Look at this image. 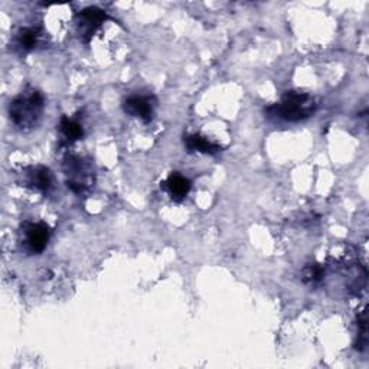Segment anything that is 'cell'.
I'll list each match as a JSON object with an SVG mask.
<instances>
[{
  "label": "cell",
  "mask_w": 369,
  "mask_h": 369,
  "mask_svg": "<svg viewBox=\"0 0 369 369\" xmlns=\"http://www.w3.org/2000/svg\"><path fill=\"white\" fill-rule=\"evenodd\" d=\"M325 279V267L319 263H310L304 266L301 270V281L309 286L316 287Z\"/></svg>",
  "instance_id": "obj_12"
},
{
  "label": "cell",
  "mask_w": 369,
  "mask_h": 369,
  "mask_svg": "<svg viewBox=\"0 0 369 369\" xmlns=\"http://www.w3.org/2000/svg\"><path fill=\"white\" fill-rule=\"evenodd\" d=\"M25 183L32 189H37L46 194L52 186V174L45 166H30L25 169Z\"/></svg>",
  "instance_id": "obj_7"
},
{
  "label": "cell",
  "mask_w": 369,
  "mask_h": 369,
  "mask_svg": "<svg viewBox=\"0 0 369 369\" xmlns=\"http://www.w3.org/2000/svg\"><path fill=\"white\" fill-rule=\"evenodd\" d=\"M41 38V29L30 26V28H22L18 34H16V48L23 54L34 50L38 45Z\"/></svg>",
  "instance_id": "obj_10"
},
{
  "label": "cell",
  "mask_w": 369,
  "mask_h": 369,
  "mask_svg": "<svg viewBox=\"0 0 369 369\" xmlns=\"http://www.w3.org/2000/svg\"><path fill=\"white\" fill-rule=\"evenodd\" d=\"M107 13L99 8H87L77 14V26L79 39L88 43L101 23L107 21Z\"/></svg>",
  "instance_id": "obj_5"
},
{
  "label": "cell",
  "mask_w": 369,
  "mask_h": 369,
  "mask_svg": "<svg viewBox=\"0 0 369 369\" xmlns=\"http://www.w3.org/2000/svg\"><path fill=\"white\" fill-rule=\"evenodd\" d=\"M63 172L67 176V186L74 194L81 195L92 185L91 165L77 156H67L63 159Z\"/></svg>",
  "instance_id": "obj_3"
},
{
  "label": "cell",
  "mask_w": 369,
  "mask_h": 369,
  "mask_svg": "<svg viewBox=\"0 0 369 369\" xmlns=\"http://www.w3.org/2000/svg\"><path fill=\"white\" fill-rule=\"evenodd\" d=\"M43 108V95L35 88H26L10 101L9 117L21 130H32L39 123Z\"/></svg>",
  "instance_id": "obj_1"
},
{
  "label": "cell",
  "mask_w": 369,
  "mask_h": 369,
  "mask_svg": "<svg viewBox=\"0 0 369 369\" xmlns=\"http://www.w3.org/2000/svg\"><path fill=\"white\" fill-rule=\"evenodd\" d=\"M185 146L188 152H198V153H205V154H215L221 152V148L218 144L212 143L211 140H208L202 134H189L185 137Z\"/></svg>",
  "instance_id": "obj_9"
},
{
  "label": "cell",
  "mask_w": 369,
  "mask_h": 369,
  "mask_svg": "<svg viewBox=\"0 0 369 369\" xmlns=\"http://www.w3.org/2000/svg\"><path fill=\"white\" fill-rule=\"evenodd\" d=\"M162 188L168 192L172 201L181 202L188 197L189 190L192 188V183L188 178H185L183 174H181L178 172H173L169 174V178L162 183Z\"/></svg>",
  "instance_id": "obj_8"
},
{
  "label": "cell",
  "mask_w": 369,
  "mask_h": 369,
  "mask_svg": "<svg viewBox=\"0 0 369 369\" xmlns=\"http://www.w3.org/2000/svg\"><path fill=\"white\" fill-rule=\"evenodd\" d=\"M316 111V101L308 92L287 91L277 104L267 108V113L283 121L297 123L309 119Z\"/></svg>",
  "instance_id": "obj_2"
},
{
  "label": "cell",
  "mask_w": 369,
  "mask_h": 369,
  "mask_svg": "<svg viewBox=\"0 0 369 369\" xmlns=\"http://www.w3.org/2000/svg\"><path fill=\"white\" fill-rule=\"evenodd\" d=\"M368 345V329H366V312L361 315L358 319V343L357 349L359 352H363Z\"/></svg>",
  "instance_id": "obj_13"
},
{
  "label": "cell",
  "mask_w": 369,
  "mask_h": 369,
  "mask_svg": "<svg viewBox=\"0 0 369 369\" xmlns=\"http://www.w3.org/2000/svg\"><path fill=\"white\" fill-rule=\"evenodd\" d=\"M124 113L140 119L143 123H150L153 119V103L150 97L143 95H130L123 103Z\"/></svg>",
  "instance_id": "obj_6"
},
{
  "label": "cell",
  "mask_w": 369,
  "mask_h": 369,
  "mask_svg": "<svg viewBox=\"0 0 369 369\" xmlns=\"http://www.w3.org/2000/svg\"><path fill=\"white\" fill-rule=\"evenodd\" d=\"M59 130L62 136L66 137L70 143L81 140L84 136V128L83 124H79L77 120H72L67 116H63L59 121Z\"/></svg>",
  "instance_id": "obj_11"
},
{
  "label": "cell",
  "mask_w": 369,
  "mask_h": 369,
  "mask_svg": "<svg viewBox=\"0 0 369 369\" xmlns=\"http://www.w3.org/2000/svg\"><path fill=\"white\" fill-rule=\"evenodd\" d=\"M23 247L29 254H41L50 241V227L45 222H26L22 228Z\"/></svg>",
  "instance_id": "obj_4"
}]
</instances>
